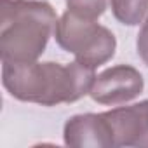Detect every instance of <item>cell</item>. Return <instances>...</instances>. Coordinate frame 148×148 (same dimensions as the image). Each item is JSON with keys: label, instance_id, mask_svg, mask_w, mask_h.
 I'll list each match as a JSON object with an SVG mask.
<instances>
[{"label": "cell", "instance_id": "cell-5", "mask_svg": "<svg viewBox=\"0 0 148 148\" xmlns=\"http://www.w3.org/2000/svg\"><path fill=\"white\" fill-rule=\"evenodd\" d=\"M105 119L112 129L115 148H148V99L105 112Z\"/></svg>", "mask_w": 148, "mask_h": 148}, {"label": "cell", "instance_id": "cell-7", "mask_svg": "<svg viewBox=\"0 0 148 148\" xmlns=\"http://www.w3.org/2000/svg\"><path fill=\"white\" fill-rule=\"evenodd\" d=\"M115 19L125 26H138L148 16V0H110Z\"/></svg>", "mask_w": 148, "mask_h": 148}, {"label": "cell", "instance_id": "cell-9", "mask_svg": "<svg viewBox=\"0 0 148 148\" xmlns=\"http://www.w3.org/2000/svg\"><path fill=\"white\" fill-rule=\"evenodd\" d=\"M136 49H138V54L139 58L143 59V63L148 66V16L138 33V40H136Z\"/></svg>", "mask_w": 148, "mask_h": 148}, {"label": "cell", "instance_id": "cell-6", "mask_svg": "<svg viewBox=\"0 0 148 148\" xmlns=\"http://www.w3.org/2000/svg\"><path fill=\"white\" fill-rule=\"evenodd\" d=\"M63 138L64 145L73 148H115L105 113H82L68 119Z\"/></svg>", "mask_w": 148, "mask_h": 148}, {"label": "cell", "instance_id": "cell-3", "mask_svg": "<svg viewBox=\"0 0 148 148\" xmlns=\"http://www.w3.org/2000/svg\"><path fill=\"white\" fill-rule=\"evenodd\" d=\"M54 35L61 49L75 56V61L94 70L110 61L117 49L115 35L106 26L70 11L58 19Z\"/></svg>", "mask_w": 148, "mask_h": 148}, {"label": "cell", "instance_id": "cell-1", "mask_svg": "<svg viewBox=\"0 0 148 148\" xmlns=\"http://www.w3.org/2000/svg\"><path fill=\"white\" fill-rule=\"evenodd\" d=\"M96 73L79 61L68 64L47 61L4 63L2 84L5 91L26 103L42 106H56L75 103L91 92Z\"/></svg>", "mask_w": 148, "mask_h": 148}, {"label": "cell", "instance_id": "cell-2", "mask_svg": "<svg viewBox=\"0 0 148 148\" xmlns=\"http://www.w3.org/2000/svg\"><path fill=\"white\" fill-rule=\"evenodd\" d=\"M58 16L40 0H0L2 63L37 61L54 33Z\"/></svg>", "mask_w": 148, "mask_h": 148}, {"label": "cell", "instance_id": "cell-8", "mask_svg": "<svg viewBox=\"0 0 148 148\" xmlns=\"http://www.w3.org/2000/svg\"><path fill=\"white\" fill-rule=\"evenodd\" d=\"M66 11L87 19H98L108 7V0H64Z\"/></svg>", "mask_w": 148, "mask_h": 148}, {"label": "cell", "instance_id": "cell-4", "mask_svg": "<svg viewBox=\"0 0 148 148\" xmlns=\"http://www.w3.org/2000/svg\"><path fill=\"white\" fill-rule=\"evenodd\" d=\"M145 87L143 75L129 64H117L94 79L89 96L99 105H122L141 94Z\"/></svg>", "mask_w": 148, "mask_h": 148}]
</instances>
